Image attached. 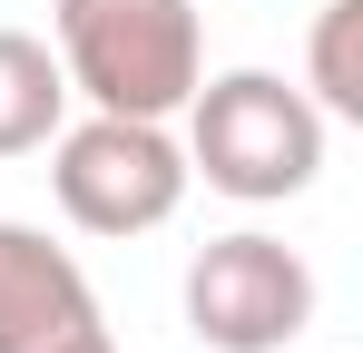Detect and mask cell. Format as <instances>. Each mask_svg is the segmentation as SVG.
I'll return each instance as SVG.
<instances>
[{
  "label": "cell",
  "instance_id": "52a82bcc",
  "mask_svg": "<svg viewBox=\"0 0 363 353\" xmlns=\"http://www.w3.org/2000/svg\"><path fill=\"white\" fill-rule=\"evenodd\" d=\"M314 79V108L324 118H363V0H324L314 10V59H304Z\"/></svg>",
  "mask_w": 363,
  "mask_h": 353
},
{
  "label": "cell",
  "instance_id": "ba28073f",
  "mask_svg": "<svg viewBox=\"0 0 363 353\" xmlns=\"http://www.w3.org/2000/svg\"><path fill=\"white\" fill-rule=\"evenodd\" d=\"M40 353H118V344H108V324H79V334H60V344H40Z\"/></svg>",
  "mask_w": 363,
  "mask_h": 353
},
{
  "label": "cell",
  "instance_id": "277c9868",
  "mask_svg": "<svg viewBox=\"0 0 363 353\" xmlns=\"http://www.w3.org/2000/svg\"><path fill=\"white\" fill-rule=\"evenodd\" d=\"M314 324V265L285 235H206L186 265V334L206 353H285Z\"/></svg>",
  "mask_w": 363,
  "mask_h": 353
},
{
  "label": "cell",
  "instance_id": "8992f818",
  "mask_svg": "<svg viewBox=\"0 0 363 353\" xmlns=\"http://www.w3.org/2000/svg\"><path fill=\"white\" fill-rule=\"evenodd\" d=\"M69 118V69L50 40H30V30H0V157H30V147H50Z\"/></svg>",
  "mask_w": 363,
  "mask_h": 353
},
{
  "label": "cell",
  "instance_id": "7a4b0ae2",
  "mask_svg": "<svg viewBox=\"0 0 363 353\" xmlns=\"http://www.w3.org/2000/svg\"><path fill=\"white\" fill-rule=\"evenodd\" d=\"M50 40H60L69 99L108 118H177L186 89L206 79L196 0H60Z\"/></svg>",
  "mask_w": 363,
  "mask_h": 353
},
{
  "label": "cell",
  "instance_id": "6da1fadb",
  "mask_svg": "<svg viewBox=\"0 0 363 353\" xmlns=\"http://www.w3.org/2000/svg\"><path fill=\"white\" fill-rule=\"evenodd\" d=\"M324 167V108L275 69H226L186 89V176L236 206H285Z\"/></svg>",
  "mask_w": 363,
  "mask_h": 353
},
{
  "label": "cell",
  "instance_id": "3957f363",
  "mask_svg": "<svg viewBox=\"0 0 363 353\" xmlns=\"http://www.w3.org/2000/svg\"><path fill=\"white\" fill-rule=\"evenodd\" d=\"M50 186L60 216L89 235H147L186 206V147L167 138V118H79L50 138Z\"/></svg>",
  "mask_w": 363,
  "mask_h": 353
},
{
  "label": "cell",
  "instance_id": "5b68a950",
  "mask_svg": "<svg viewBox=\"0 0 363 353\" xmlns=\"http://www.w3.org/2000/svg\"><path fill=\"white\" fill-rule=\"evenodd\" d=\"M79 324H99V294L79 275V255L50 245L40 226L0 216V353H40L60 334H79Z\"/></svg>",
  "mask_w": 363,
  "mask_h": 353
}]
</instances>
